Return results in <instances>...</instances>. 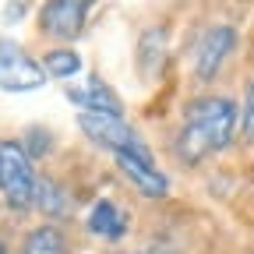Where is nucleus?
<instances>
[{
  "label": "nucleus",
  "instance_id": "nucleus-1",
  "mask_svg": "<svg viewBox=\"0 0 254 254\" xmlns=\"http://www.w3.org/2000/svg\"><path fill=\"white\" fill-rule=\"evenodd\" d=\"M240 131V110L230 95H198L190 99L177 131V159L184 166H198L222 152Z\"/></svg>",
  "mask_w": 254,
  "mask_h": 254
},
{
  "label": "nucleus",
  "instance_id": "nucleus-2",
  "mask_svg": "<svg viewBox=\"0 0 254 254\" xmlns=\"http://www.w3.org/2000/svg\"><path fill=\"white\" fill-rule=\"evenodd\" d=\"M39 177L32 170V155L21 141L0 138V198L7 201L11 212H28L36 205Z\"/></svg>",
  "mask_w": 254,
  "mask_h": 254
},
{
  "label": "nucleus",
  "instance_id": "nucleus-3",
  "mask_svg": "<svg viewBox=\"0 0 254 254\" xmlns=\"http://www.w3.org/2000/svg\"><path fill=\"white\" fill-rule=\"evenodd\" d=\"M78 127L88 141H95L99 148L110 152H134L145 159H155L152 148L145 145V138L134 131L124 117H106V113H78Z\"/></svg>",
  "mask_w": 254,
  "mask_h": 254
},
{
  "label": "nucleus",
  "instance_id": "nucleus-4",
  "mask_svg": "<svg viewBox=\"0 0 254 254\" xmlns=\"http://www.w3.org/2000/svg\"><path fill=\"white\" fill-rule=\"evenodd\" d=\"M46 85L43 64L32 57L21 43L0 39V88L4 92H36Z\"/></svg>",
  "mask_w": 254,
  "mask_h": 254
},
{
  "label": "nucleus",
  "instance_id": "nucleus-5",
  "mask_svg": "<svg viewBox=\"0 0 254 254\" xmlns=\"http://www.w3.org/2000/svg\"><path fill=\"white\" fill-rule=\"evenodd\" d=\"M99 4V0H46L39 11V28L53 39L71 43L81 36V28L88 21V11Z\"/></svg>",
  "mask_w": 254,
  "mask_h": 254
},
{
  "label": "nucleus",
  "instance_id": "nucleus-6",
  "mask_svg": "<svg viewBox=\"0 0 254 254\" xmlns=\"http://www.w3.org/2000/svg\"><path fill=\"white\" fill-rule=\"evenodd\" d=\"M237 50V28L233 25H212L201 32V39L194 46V78L198 81H212L222 64H226V57Z\"/></svg>",
  "mask_w": 254,
  "mask_h": 254
},
{
  "label": "nucleus",
  "instance_id": "nucleus-7",
  "mask_svg": "<svg viewBox=\"0 0 254 254\" xmlns=\"http://www.w3.org/2000/svg\"><path fill=\"white\" fill-rule=\"evenodd\" d=\"M113 163L145 198H166L170 194V180L155 166V159H145V155H134V152H113Z\"/></svg>",
  "mask_w": 254,
  "mask_h": 254
},
{
  "label": "nucleus",
  "instance_id": "nucleus-8",
  "mask_svg": "<svg viewBox=\"0 0 254 254\" xmlns=\"http://www.w3.org/2000/svg\"><path fill=\"white\" fill-rule=\"evenodd\" d=\"M67 99L81 110V113H106V117H124V103L120 95L103 81V78H85L81 85L67 88Z\"/></svg>",
  "mask_w": 254,
  "mask_h": 254
},
{
  "label": "nucleus",
  "instance_id": "nucleus-9",
  "mask_svg": "<svg viewBox=\"0 0 254 254\" xmlns=\"http://www.w3.org/2000/svg\"><path fill=\"white\" fill-rule=\"evenodd\" d=\"M85 230H88L92 237H99V240L117 244V240H124V237H127V230H131V215H127L117 201L99 198V201H95V205L88 208Z\"/></svg>",
  "mask_w": 254,
  "mask_h": 254
},
{
  "label": "nucleus",
  "instance_id": "nucleus-10",
  "mask_svg": "<svg viewBox=\"0 0 254 254\" xmlns=\"http://www.w3.org/2000/svg\"><path fill=\"white\" fill-rule=\"evenodd\" d=\"M32 208H39L50 222L53 219H67L71 215V194H67V187H64L60 180L53 177H39V187H36V205Z\"/></svg>",
  "mask_w": 254,
  "mask_h": 254
},
{
  "label": "nucleus",
  "instance_id": "nucleus-11",
  "mask_svg": "<svg viewBox=\"0 0 254 254\" xmlns=\"http://www.w3.org/2000/svg\"><path fill=\"white\" fill-rule=\"evenodd\" d=\"M21 254H67V233L57 222L32 226L21 240Z\"/></svg>",
  "mask_w": 254,
  "mask_h": 254
},
{
  "label": "nucleus",
  "instance_id": "nucleus-12",
  "mask_svg": "<svg viewBox=\"0 0 254 254\" xmlns=\"http://www.w3.org/2000/svg\"><path fill=\"white\" fill-rule=\"evenodd\" d=\"M43 71H46V78H57V81H71V78H78L81 74V53L78 50H71V46H57V50H50L43 60Z\"/></svg>",
  "mask_w": 254,
  "mask_h": 254
},
{
  "label": "nucleus",
  "instance_id": "nucleus-13",
  "mask_svg": "<svg viewBox=\"0 0 254 254\" xmlns=\"http://www.w3.org/2000/svg\"><path fill=\"white\" fill-rule=\"evenodd\" d=\"M25 152L32 155V159H43L46 152H50V145H53V134L46 131V127H28V134H25Z\"/></svg>",
  "mask_w": 254,
  "mask_h": 254
},
{
  "label": "nucleus",
  "instance_id": "nucleus-14",
  "mask_svg": "<svg viewBox=\"0 0 254 254\" xmlns=\"http://www.w3.org/2000/svg\"><path fill=\"white\" fill-rule=\"evenodd\" d=\"M240 134L244 141H254V78L244 88V113H240Z\"/></svg>",
  "mask_w": 254,
  "mask_h": 254
},
{
  "label": "nucleus",
  "instance_id": "nucleus-15",
  "mask_svg": "<svg viewBox=\"0 0 254 254\" xmlns=\"http://www.w3.org/2000/svg\"><path fill=\"white\" fill-rule=\"evenodd\" d=\"M25 11H28L25 0H11V4L4 7V21H7V25H18V21L25 18Z\"/></svg>",
  "mask_w": 254,
  "mask_h": 254
},
{
  "label": "nucleus",
  "instance_id": "nucleus-16",
  "mask_svg": "<svg viewBox=\"0 0 254 254\" xmlns=\"http://www.w3.org/2000/svg\"><path fill=\"white\" fill-rule=\"evenodd\" d=\"M127 254H173V251H127Z\"/></svg>",
  "mask_w": 254,
  "mask_h": 254
},
{
  "label": "nucleus",
  "instance_id": "nucleus-17",
  "mask_svg": "<svg viewBox=\"0 0 254 254\" xmlns=\"http://www.w3.org/2000/svg\"><path fill=\"white\" fill-rule=\"evenodd\" d=\"M0 254H7V247H4V244H0Z\"/></svg>",
  "mask_w": 254,
  "mask_h": 254
}]
</instances>
